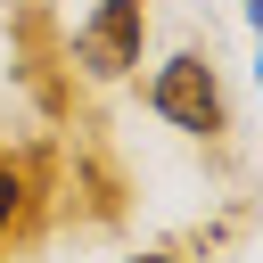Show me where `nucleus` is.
Wrapping results in <instances>:
<instances>
[{"instance_id": "f257e3e1", "label": "nucleus", "mask_w": 263, "mask_h": 263, "mask_svg": "<svg viewBox=\"0 0 263 263\" xmlns=\"http://www.w3.org/2000/svg\"><path fill=\"white\" fill-rule=\"evenodd\" d=\"M148 115L189 132V140H222L230 132V90H222V66L205 49H173L156 74H148Z\"/></svg>"}, {"instance_id": "f03ea898", "label": "nucleus", "mask_w": 263, "mask_h": 263, "mask_svg": "<svg viewBox=\"0 0 263 263\" xmlns=\"http://www.w3.org/2000/svg\"><path fill=\"white\" fill-rule=\"evenodd\" d=\"M148 49V0H99L82 25H74V66L90 82H123Z\"/></svg>"}, {"instance_id": "7ed1b4c3", "label": "nucleus", "mask_w": 263, "mask_h": 263, "mask_svg": "<svg viewBox=\"0 0 263 263\" xmlns=\"http://www.w3.org/2000/svg\"><path fill=\"white\" fill-rule=\"evenodd\" d=\"M25 205H33V173H25V156L0 148V247L25 230Z\"/></svg>"}, {"instance_id": "20e7f679", "label": "nucleus", "mask_w": 263, "mask_h": 263, "mask_svg": "<svg viewBox=\"0 0 263 263\" xmlns=\"http://www.w3.org/2000/svg\"><path fill=\"white\" fill-rule=\"evenodd\" d=\"M132 263H181V255H173V247H140Z\"/></svg>"}]
</instances>
